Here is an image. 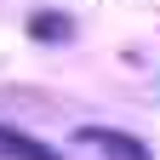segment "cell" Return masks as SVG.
<instances>
[{
    "label": "cell",
    "instance_id": "1",
    "mask_svg": "<svg viewBox=\"0 0 160 160\" xmlns=\"http://www.w3.org/2000/svg\"><path fill=\"white\" fill-rule=\"evenodd\" d=\"M74 143L97 149L103 160H149V149L137 143V137H126V132H109V126H80V132H74Z\"/></svg>",
    "mask_w": 160,
    "mask_h": 160
},
{
    "label": "cell",
    "instance_id": "2",
    "mask_svg": "<svg viewBox=\"0 0 160 160\" xmlns=\"http://www.w3.org/2000/svg\"><path fill=\"white\" fill-rule=\"evenodd\" d=\"M0 154H6V160H63L57 149H46V143H34V137H23V132H12V126H0Z\"/></svg>",
    "mask_w": 160,
    "mask_h": 160
},
{
    "label": "cell",
    "instance_id": "3",
    "mask_svg": "<svg viewBox=\"0 0 160 160\" xmlns=\"http://www.w3.org/2000/svg\"><path fill=\"white\" fill-rule=\"evenodd\" d=\"M34 34H40V40H63L69 23H63V17H34Z\"/></svg>",
    "mask_w": 160,
    "mask_h": 160
}]
</instances>
